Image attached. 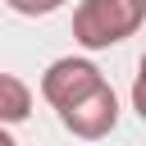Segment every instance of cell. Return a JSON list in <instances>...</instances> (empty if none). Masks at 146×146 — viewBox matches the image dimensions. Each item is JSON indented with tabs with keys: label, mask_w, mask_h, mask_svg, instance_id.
Returning <instances> with one entry per match:
<instances>
[{
	"label": "cell",
	"mask_w": 146,
	"mask_h": 146,
	"mask_svg": "<svg viewBox=\"0 0 146 146\" xmlns=\"http://www.w3.org/2000/svg\"><path fill=\"white\" fill-rule=\"evenodd\" d=\"M32 114V87L14 73H0V123H23Z\"/></svg>",
	"instance_id": "4"
},
{
	"label": "cell",
	"mask_w": 146,
	"mask_h": 146,
	"mask_svg": "<svg viewBox=\"0 0 146 146\" xmlns=\"http://www.w3.org/2000/svg\"><path fill=\"white\" fill-rule=\"evenodd\" d=\"M100 82H105V73H100L91 59H73V55H64V59H55V64L41 73V96H46L55 110H64V105L82 100L87 91H96Z\"/></svg>",
	"instance_id": "3"
},
{
	"label": "cell",
	"mask_w": 146,
	"mask_h": 146,
	"mask_svg": "<svg viewBox=\"0 0 146 146\" xmlns=\"http://www.w3.org/2000/svg\"><path fill=\"white\" fill-rule=\"evenodd\" d=\"M14 14H23V18H46V14H55L64 0H5Z\"/></svg>",
	"instance_id": "5"
},
{
	"label": "cell",
	"mask_w": 146,
	"mask_h": 146,
	"mask_svg": "<svg viewBox=\"0 0 146 146\" xmlns=\"http://www.w3.org/2000/svg\"><path fill=\"white\" fill-rule=\"evenodd\" d=\"M59 123H64L73 137H82V141L110 137V132H114V123H119V96H114V87H110V82H100V87H96V91H87L82 100L64 105V110H59Z\"/></svg>",
	"instance_id": "2"
},
{
	"label": "cell",
	"mask_w": 146,
	"mask_h": 146,
	"mask_svg": "<svg viewBox=\"0 0 146 146\" xmlns=\"http://www.w3.org/2000/svg\"><path fill=\"white\" fill-rule=\"evenodd\" d=\"M0 146H14V137H9V128L0 123Z\"/></svg>",
	"instance_id": "7"
},
{
	"label": "cell",
	"mask_w": 146,
	"mask_h": 146,
	"mask_svg": "<svg viewBox=\"0 0 146 146\" xmlns=\"http://www.w3.org/2000/svg\"><path fill=\"white\" fill-rule=\"evenodd\" d=\"M132 110H137V114H141V123H146V55H141L137 78H132Z\"/></svg>",
	"instance_id": "6"
},
{
	"label": "cell",
	"mask_w": 146,
	"mask_h": 146,
	"mask_svg": "<svg viewBox=\"0 0 146 146\" xmlns=\"http://www.w3.org/2000/svg\"><path fill=\"white\" fill-rule=\"evenodd\" d=\"M146 23V0H82L73 9V41L82 50H110Z\"/></svg>",
	"instance_id": "1"
}]
</instances>
